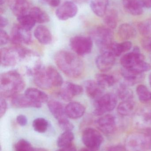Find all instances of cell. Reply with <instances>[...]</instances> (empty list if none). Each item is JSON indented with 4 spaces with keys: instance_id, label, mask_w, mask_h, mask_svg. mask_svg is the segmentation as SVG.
Segmentation results:
<instances>
[{
    "instance_id": "cell-20",
    "label": "cell",
    "mask_w": 151,
    "mask_h": 151,
    "mask_svg": "<svg viewBox=\"0 0 151 151\" xmlns=\"http://www.w3.org/2000/svg\"><path fill=\"white\" fill-rule=\"evenodd\" d=\"M12 103L14 106L18 108H40L41 106V104L34 102L25 94H18L13 97L12 99Z\"/></svg>"
},
{
    "instance_id": "cell-8",
    "label": "cell",
    "mask_w": 151,
    "mask_h": 151,
    "mask_svg": "<svg viewBox=\"0 0 151 151\" xmlns=\"http://www.w3.org/2000/svg\"><path fill=\"white\" fill-rule=\"evenodd\" d=\"M92 35L100 50L106 47L113 42L112 31L107 27H97L93 31Z\"/></svg>"
},
{
    "instance_id": "cell-32",
    "label": "cell",
    "mask_w": 151,
    "mask_h": 151,
    "mask_svg": "<svg viewBox=\"0 0 151 151\" xmlns=\"http://www.w3.org/2000/svg\"><path fill=\"white\" fill-rule=\"evenodd\" d=\"M104 22L106 26L111 29L116 28L118 24V15L116 12L111 10L104 16Z\"/></svg>"
},
{
    "instance_id": "cell-34",
    "label": "cell",
    "mask_w": 151,
    "mask_h": 151,
    "mask_svg": "<svg viewBox=\"0 0 151 151\" xmlns=\"http://www.w3.org/2000/svg\"><path fill=\"white\" fill-rule=\"evenodd\" d=\"M137 93L140 101L146 103L151 100V92L144 85H139L136 88Z\"/></svg>"
},
{
    "instance_id": "cell-44",
    "label": "cell",
    "mask_w": 151,
    "mask_h": 151,
    "mask_svg": "<svg viewBox=\"0 0 151 151\" xmlns=\"http://www.w3.org/2000/svg\"><path fill=\"white\" fill-rule=\"evenodd\" d=\"M0 105H1V109H0V117L1 118L4 114L5 113L7 110V104L6 100L4 98L1 97L0 99Z\"/></svg>"
},
{
    "instance_id": "cell-42",
    "label": "cell",
    "mask_w": 151,
    "mask_h": 151,
    "mask_svg": "<svg viewBox=\"0 0 151 151\" xmlns=\"http://www.w3.org/2000/svg\"><path fill=\"white\" fill-rule=\"evenodd\" d=\"M142 45L146 51L151 53V36H145L142 41Z\"/></svg>"
},
{
    "instance_id": "cell-11",
    "label": "cell",
    "mask_w": 151,
    "mask_h": 151,
    "mask_svg": "<svg viewBox=\"0 0 151 151\" xmlns=\"http://www.w3.org/2000/svg\"><path fill=\"white\" fill-rule=\"evenodd\" d=\"M144 56L140 52L138 47H135L133 51L127 53L121 59V63L123 68L130 69L142 61H144Z\"/></svg>"
},
{
    "instance_id": "cell-54",
    "label": "cell",
    "mask_w": 151,
    "mask_h": 151,
    "mask_svg": "<svg viewBox=\"0 0 151 151\" xmlns=\"http://www.w3.org/2000/svg\"><path fill=\"white\" fill-rule=\"evenodd\" d=\"M6 0H1L0 1V3H1V5H2L3 4L5 3V2L6 1Z\"/></svg>"
},
{
    "instance_id": "cell-33",
    "label": "cell",
    "mask_w": 151,
    "mask_h": 151,
    "mask_svg": "<svg viewBox=\"0 0 151 151\" xmlns=\"http://www.w3.org/2000/svg\"><path fill=\"white\" fill-rule=\"evenodd\" d=\"M117 94L118 97L122 101L131 100L134 96L133 91L124 83L119 86L117 90Z\"/></svg>"
},
{
    "instance_id": "cell-1",
    "label": "cell",
    "mask_w": 151,
    "mask_h": 151,
    "mask_svg": "<svg viewBox=\"0 0 151 151\" xmlns=\"http://www.w3.org/2000/svg\"><path fill=\"white\" fill-rule=\"evenodd\" d=\"M57 66L68 77H79L84 71V64L82 60L73 53L67 50H61L55 57Z\"/></svg>"
},
{
    "instance_id": "cell-18",
    "label": "cell",
    "mask_w": 151,
    "mask_h": 151,
    "mask_svg": "<svg viewBox=\"0 0 151 151\" xmlns=\"http://www.w3.org/2000/svg\"><path fill=\"white\" fill-rule=\"evenodd\" d=\"M86 93L89 97L96 99L103 95L104 88L96 81L88 80L84 83Z\"/></svg>"
},
{
    "instance_id": "cell-26",
    "label": "cell",
    "mask_w": 151,
    "mask_h": 151,
    "mask_svg": "<svg viewBox=\"0 0 151 151\" xmlns=\"http://www.w3.org/2000/svg\"><path fill=\"white\" fill-rule=\"evenodd\" d=\"M46 72L52 87H59L63 85V78L55 67L48 66L46 68Z\"/></svg>"
},
{
    "instance_id": "cell-5",
    "label": "cell",
    "mask_w": 151,
    "mask_h": 151,
    "mask_svg": "<svg viewBox=\"0 0 151 151\" xmlns=\"http://www.w3.org/2000/svg\"><path fill=\"white\" fill-rule=\"evenodd\" d=\"M118 103L117 97L113 93H106L96 99L94 114L102 116L106 113L114 110Z\"/></svg>"
},
{
    "instance_id": "cell-38",
    "label": "cell",
    "mask_w": 151,
    "mask_h": 151,
    "mask_svg": "<svg viewBox=\"0 0 151 151\" xmlns=\"http://www.w3.org/2000/svg\"><path fill=\"white\" fill-rule=\"evenodd\" d=\"M33 149L29 142L23 139L19 140L14 145L15 151H33Z\"/></svg>"
},
{
    "instance_id": "cell-14",
    "label": "cell",
    "mask_w": 151,
    "mask_h": 151,
    "mask_svg": "<svg viewBox=\"0 0 151 151\" xmlns=\"http://www.w3.org/2000/svg\"><path fill=\"white\" fill-rule=\"evenodd\" d=\"M97 126L100 131L105 134H112L116 127L115 117L112 114L103 115L96 121Z\"/></svg>"
},
{
    "instance_id": "cell-51",
    "label": "cell",
    "mask_w": 151,
    "mask_h": 151,
    "mask_svg": "<svg viewBox=\"0 0 151 151\" xmlns=\"http://www.w3.org/2000/svg\"><path fill=\"white\" fill-rule=\"evenodd\" d=\"M51 0H40V2L42 4H49V3L50 1Z\"/></svg>"
},
{
    "instance_id": "cell-53",
    "label": "cell",
    "mask_w": 151,
    "mask_h": 151,
    "mask_svg": "<svg viewBox=\"0 0 151 151\" xmlns=\"http://www.w3.org/2000/svg\"><path fill=\"white\" fill-rule=\"evenodd\" d=\"M80 151H95L94 150H90V149H83L82 150H81Z\"/></svg>"
},
{
    "instance_id": "cell-7",
    "label": "cell",
    "mask_w": 151,
    "mask_h": 151,
    "mask_svg": "<svg viewBox=\"0 0 151 151\" xmlns=\"http://www.w3.org/2000/svg\"><path fill=\"white\" fill-rule=\"evenodd\" d=\"M82 141L88 149L95 150L99 149L102 145L103 137L96 129L92 128H87L82 133Z\"/></svg>"
},
{
    "instance_id": "cell-3",
    "label": "cell",
    "mask_w": 151,
    "mask_h": 151,
    "mask_svg": "<svg viewBox=\"0 0 151 151\" xmlns=\"http://www.w3.org/2000/svg\"><path fill=\"white\" fill-rule=\"evenodd\" d=\"M29 50L20 45L12 48H4L1 50V64L5 67L16 65L19 61L26 57Z\"/></svg>"
},
{
    "instance_id": "cell-30",
    "label": "cell",
    "mask_w": 151,
    "mask_h": 151,
    "mask_svg": "<svg viewBox=\"0 0 151 151\" xmlns=\"http://www.w3.org/2000/svg\"><path fill=\"white\" fill-rule=\"evenodd\" d=\"M74 139V135L72 131H64L59 137L57 144L60 148H67L72 145Z\"/></svg>"
},
{
    "instance_id": "cell-47",
    "label": "cell",
    "mask_w": 151,
    "mask_h": 151,
    "mask_svg": "<svg viewBox=\"0 0 151 151\" xmlns=\"http://www.w3.org/2000/svg\"><path fill=\"white\" fill-rule=\"evenodd\" d=\"M9 21L8 19L3 16H1V28L5 27L8 24Z\"/></svg>"
},
{
    "instance_id": "cell-52",
    "label": "cell",
    "mask_w": 151,
    "mask_h": 151,
    "mask_svg": "<svg viewBox=\"0 0 151 151\" xmlns=\"http://www.w3.org/2000/svg\"><path fill=\"white\" fill-rule=\"evenodd\" d=\"M33 151H48L47 150L44 149H42V148H34Z\"/></svg>"
},
{
    "instance_id": "cell-24",
    "label": "cell",
    "mask_w": 151,
    "mask_h": 151,
    "mask_svg": "<svg viewBox=\"0 0 151 151\" xmlns=\"http://www.w3.org/2000/svg\"><path fill=\"white\" fill-rule=\"evenodd\" d=\"M25 94L34 102L39 104L45 103L48 100V96L45 92L35 88L27 89Z\"/></svg>"
},
{
    "instance_id": "cell-45",
    "label": "cell",
    "mask_w": 151,
    "mask_h": 151,
    "mask_svg": "<svg viewBox=\"0 0 151 151\" xmlns=\"http://www.w3.org/2000/svg\"><path fill=\"white\" fill-rule=\"evenodd\" d=\"M17 121L19 125L24 127L27 124V119L25 115L20 114L17 116Z\"/></svg>"
},
{
    "instance_id": "cell-56",
    "label": "cell",
    "mask_w": 151,
    "mask_h": 151,
    "mask_svg": "<svg viewBox=\"0 0 151 151\" xmlns=\"http://www.w3.org/2000/svg\"><path fill=\"white\" fill-rule=\"evenodd\" d=\"M150 58H151V57H150Z\"/></svg>"
},
{
    "instance_id": "cell-36",
    "label": "cell",
    "mask_w": 151,
    "mask_h": 151,
    "mask_svg": "<svg viewBox=\"0 0 151 151\" xmlns=\"http://www.w3.org/2000/svg\"><path fill=\"white\" fill-rule=\"evenodd\" d=\"M138 124L142 127H151V109L142 111L138 117Z\"/></svg>"
},
{
    "instance_id": "cell-13",
    "label": "cell",
    "mask_w": 151,
    "mask_h": 151,
    "mask_svg": "<svg viewBox=\"0 0 151 151\" xmlns=\"http://www.w3.org/2000/svg\"><path fill=\"white\" fill-rule=\"evenodd\" d=\"M83 88L80 85L72 82H66L60 90L59 95L61 98L66 101H70L74 97L79 96L83 92Z\"/></svg>"
},
{
    "instance_id": "cell-22",
    "label": "cell",
    "mask_w": 151,
    "mask_h": 151,
    "mask_svg": "<svg viewBox=\"0 0 151 151\" xmlns=\"http://www.w3.org/2000/svg\"><path fill=\"white\" fill-rule=\"evenodd\" d=\"M34 35L39 42L43 45H48L52 41V35L48 28L45 26L37 27L35 30Z\"/></svg>"
},
{
    "instance_id": "cell-9",
    "label": "cell",
    "mask_w": 151,
    "mask_h": 151,
    "mask_svg": "<svg viewBox=\"0 0 151 151\" xmlns=\"http://www.w3.org/2000/svg\"><path fill=\"white\" fill-rule=\"evenodd\" d=\"M11 40L15 45H28L32 42V35L30 30L24 28L20 24L15 25L11 32Z\"/></svg>"
},
{
    "instance_id": "cell-29",
    "label": "cell",
    "mask_w": 151,
    "mask_h": 151,
    "mask_svg": "<svg viewBox=\"0 0 151 151\" xmlns=\"http://www.w3.org/2000/svg\"><path fill=\"white\" fill-rule=\"evenodd\" d=\"M135 104L132 99L122 101L117 108L118 114L122 116H128L130 115L134 111Z\"/></svg>"
},
{
    "instance_id": "cell-41",
    "label": "cell",
    "mask_w": 151,
    "mask_h": 151,
    "mask_svg": "<svg viewBox=\"0 0 151 151\" xmlns=\"http://www.w3.org/2000/svg\"><path fill=\"white\" fill-rule=\"evenodd\" d=\"M59 125L60 127L64 131H72L74 128V126L68 119L59 122Z\"/></svg>"
},
{
    "instance_id": "cell-2",
    "label": "cell",
    "mask_w": 151,
    "mask_h": 151,
    "mask_svg": "<svg viewBox=\"0 0 151 151\" xmlns=\"http://www.w3.org/2000/svg\"><path fill=\"white\" fill-rule=\"evenodd\" d=\"M25 87L21 76L16 71L2 73L0 77V93L4 98L13 97L19 94Z\"/></svg>"
},
{
    "instance_id": "cell-12",
    "label": "cell",
    "mask_w": 151,
    "mask_h": 151,
    "mask_svg": "<svg viewBox=\"0 0 151 151\" xmlns=\"http://www.w3.org/2000/svg\"><path fill=\"white\" fill-rule=\"evenodd\" d=\"M78 10V7L74 3L67 1L58 8L56 12V16L59 20H67L75 17Z\"/></svg>"
},
{
    "instance_id": "cell-49",
    "label": "cell",
    "mask_w": 151,
    "mask_h": 151,
    "mask_svg": "<svg viewBox=\"0 0 151 151\" xmlns=\"http://www.w3.org/2000/svg\"><path fill=\"white\" fill-rule=\"evenodd\" d=\"M144 8H151V0H140Z\"/></svg>"
},
{
    "instance_id": "cell-16",
    "label": "cell",
    "mask_w": 151,
    "mask_h": 151,
    "mask_svg": "<svg viewBox=\"0 0 151 151\" xmlns=\"http://www.w3.org/2000/svg\"><path fill=\"white\" fill-rule=\"evenodd\" d=\"M48 106L52 115L59 122L68 119L66 113L65 107L60 102L55 100L48 101Z\"/></svg>"
},
{
    "instance_id": "cell-6",
    "label": "cell",
    "mask_w": 151,
    "mask_h": 151,
    "mask_svg": "<svg viewBox=\"0 0 151 151\" xmlns=\"http://www.w3.org/2000/svg\"><path fill=\"white\" fill-rule=\"evenodd\" d=\"M70 46L77 55L84 56L91 52L93 47V41L90 37L74 36L71 39Z\"/></svg>"
},
{
    "instance_id": "cell-37",
    "label": "cell",
    "mask_w": 151,
    "mask_h": 151,
    "mask_svg": "<svg viewBox=\"0 0 151 151\" xmlns=\"http://www.w3.org/2000/svg\"><path fill=\"white\" fill-rule=\"evenodd\" d=\"M33 126L36 132L40 133H45L48 127V122L44 118H37L33 122Z\"/></svg>"
},
{
    "instance_id": "cell-40",
    "label": "cell",
    "mask_w": 151,
    "mask_h": 151,
    "mask_svg": "<svg viewBox=\"0 0 151 151\" xmlns=\"http://www.w3.org/2000/svg\"><path fill=\"white\" fill-rule=\"evenodd\" d=\"M138 73H143L144 72L148 71L151 69V66L148 63L144 61H142L130 69H127Z\"/></svg>"
},
{
    "instance_id": "cell-23",
    "label": "cell",
    "mask_w": 151,
    "mask_h": 151,
    "mask_svg": "<svg viewBox=\"0 0 151 151\" xmlns=\"http://www.w3.org/2000/svg\"><path fill=\"white\" fill-rule=\"evenodd\" d=\"M121 73L124 79L123 83L129 87L140 82L143 79V73H137L126 68H123Z\"/></svg>"
},
{
    "instance_id": "cell-55",
    "label": "cell",
    "mask_w": 151,
    "mask_h": 151,
    "mask_svg": "<svg viewBox=\"0 0 151 151\" xmlns=\"http://www.w3.org/2000/svg\"><path fill=\"white\" fill-rule=\"evenodd\" d=\"M149 81H150V84L151 86V73L150 74V76H149Z\"/></svg>"
},
{
    "instance_id": "cell-4",
    "label": "cell",
    "mask_w": 151,
    "mask_h": 151,
    "mask_svg": "<svg viewBox=\"0 0 151 151\" xmlns=\"http://www.w3.org/2000/svg\"><path fill=\"white\" fill-rule=\"evenodd\" d=\"M126 148L129 151H142L151 148V131L135 133L129 136L126 141Z\"/></svg>"
},
{
    "instance_id": "cell-46",
    "label": "cell",
    "mask_w": 151,
    "mask_h": 151,
    "mask_svg": "<svg viewBox=\"0 0 151 151\" xmlns=\"http://www.w3.org/2000/svg\"><path fill=\"white\" fill-rule=\"evenodd\" d=\"M123 148L120 145L111 146L107 149L106 151H123Z\"/></svg>"
},
{
    "instance_id": "cell-17",
    "label": "cell",
    "mask_w": 151,
    "mask_h": 151,
    "mask_svg": "<svg viewBox=\"0 0 151 151\" xmlns=\"http://www.w3.org/2000/svg\"><path fill=\"white\" fill-rule=\"evenodd\" d=\"M115 58L109 53H101L96 59L97 67L101 71L110 70L115 64Z\"/></svg>"
},
{
    "instance_id": "cell-25",
    "label": "cell",
    "mask_w": 151,
    "mask_h": 151,
    "mask_svg": "<svg viewBox=\"0 0 151 151\" xmlns=\"http://www.w3.org/2000/svg\"><path fill=\"white\" fill-rule=\"evenodd\" d=\"M108 0H90V5L92 11L99 17H104L107 11Z\"/></svg>"
},
{
    "instance_id": "cell-39",
    "label": "cell",
    "mask_w": 151,
    "mask_h": 151,
    "mask_svg": "<svg viewBox=\"0 0 151 151\" xmlns=\"http://www.w3.org/2000/svg\"><path fill=\"white\" fill-rule=\"evenodd\" d=\"M138 29L143 35L145 36H151V19L139 23Z\"/></svg>"
},
{
    "instance_id": "cell-28",
    "label": "cell",
    "mask_w": 151,
    "mask_h": 151,
    "mask_svg": "<svg viewBox=\"0 0 151 151\" xmlns=\"http://www.w3.org/2000/svg\"><path fill=\"white\" fill-rule=\"evenodd\" d=\"M29 14L36 23L43 24L49 21L50 18L48 15L38 7H35L30 9Z\"/></svg>"
},
{
    "instance_id": "cell-31",
    "label": "cell",
    "mask_w": 151,
    "mask_h": 151,
    "mask_svg": "<svg viewBox=\"0 0 151 151\" xmlns=\"http://www.w3.org/2000/svg\"><path fill=\"white\" fill-rule=\"evenodd\" d=\"M95 78L96 81L104 88L113 86L115 83L114 76L109 74L99 73L96 75Z\"/></svg>"
},
{
    "instance_id": "cell-35",
    "label": "cell",
    "mask_w": 151,
    "mask_h": 151,
    "mask_svg": "<svg viewBox=\"0 0 151 151\" xmlns=\"http://www.w3.org/2000/svg\"><path fill=\"white\" fill-rule=\"evenodd\" d=\"M17 19L21 26L30 31L34 27L36 23L29 14L17 17Z\"/></svg>"
},
{
    "instance_id": "cell-48",
    "label": "cell",
    "mask_w": 151,
    "mask_h": 151,
    "mask_svg": "<svg viewBox=\"0 0 151 151\" xmlns=\"http://www.w3.org/2000/svg\"><path fill=\"white\" fill-rule=\"evenodd\" d=\"M60 2H61L60 0H51L48 4L51 7H57L59 6Z\"/></svg>"
},
{
    "instance_id": "cell-19",
    "label": "cell",
    "mask_w": 151,
    "mask_h": 151,
    "mask_svg": "<svg viewBox=\"0 0 151 151\" xmlns=\"http://www.w3.org/2000/svg\"><path fill=\"white\" fill-rule=\"evenodd\" d=\"M85 111V106L79 102H70L65 107L66 113L67 117L73 119L82 117Z\"/></svg>"
},
{
    "instance_id": "cell-21",
    "label": "cell",
    "mask_w": 151,
    "mask_h": 151,
    "mask_svg": "<svg viewBox=\"0 0 151 151\" xmlns=\"http://www.w3.org/2000/svg\"><path fill=\"white\" fill-rule=\"evenodd\" d=\"M125 10L133 16H139L143 12V6L140 0H122Z\"/></svg>"
},
{
    "instance_id": "cell-50",
    "label": "cell",
    "mask_w": 151,
    "mask_h": 151,
    "mask_svg": "<svg viewBox=\"0 0 151 151\" xmlns=\"http://www.w3.org/2000/svg\"><path fill=\"white\" fill-rule=\"evenodd\" d=\"M56 151H76V148L73 145H72L69 147L67 148H60L59 150H57Z\"/></svg>"
},
{
    "instance_id": "cell-10",
    "label": "cell",
    "mask_w": 151,
    "mask_h": 151,
    "mask_svg": "<svg viewBox=\"0 0 151 151\" xmlns=\"http://www.w3.org/2000/svg\"><path fill=\"white\" fill-rule=\"evenodd\" d=\"M32 75L35 83L41 88L48 89L52 87L48 78L46 68L40 62L33 69Z\"/></svg>"
},
{
    "instance_id": "cell-43",
    "label": "cell",
    "mask_w": 151,
    "mask_h": 151,
    "mask_svg": "<svg viewBox=\"0 0 151 151\" xmlns=\"http://www.w3.org/2000/svg\"><path fill=\"white\" fill-rule=\"evenodd\" d=\"M0 43L1 45H4L9 42L10 40L9 36L5 31L2 29H1L0 32Z\"/></svg>"
},
{
    "instance_id": "cell-27",
    "label": "cell",
    "mask_w": 151,
    "mask_h": 151,
    "mask_svg": "<svg viewBox=\"0 0 151 151\" xmlns=\"http://www.w3.org/2000/svg\"><path fill=\"white\" fill-rule=\"evenodd\" d=\"M118 33L121 39L127 40L134 38L137 32L134 27L130 24H124L120 26Z\"/></svg>"
},
{
    "instance_id": "cell-15",
    "label": "cell",
    "mask_w": 151,
    "mask_h": 151,
    "mask_svg": "<svg viewBox=\"0 0 151 151\" xmlns=\"http://www.w3.org/2000/svg\"><path fill=\"white\" fill-rule=\"evenodd\" d=\"M11 10L17 17L29 14L30 6L27 0H8Z\"/></svg>"
}]
</instances>
